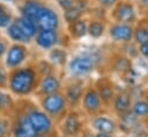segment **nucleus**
<instances>
[{
    "mask_svg": "<svg viewBox=\"0 0 148 137\" xmlns=\"http://www.w3.org/2000/svg\"><path fill=\"white\" fill-rule=\"evenodd\" d=\"M39 78L40 77L35 66L23 65L18 68L9 71L7 91L14 96H29L36 92Z\"/></svg>",
    "mask_w": 148,
    "mask_h": 137,
    "instance_id": "1",
    "label": "nucleus"
},
{
    "mask_svg": "<svg viewBox=\"0 0 148 137\" xmlns=\"http://www.w3.org/2000/svg\"><path fill=\"white\" fill-rule=\"evenodd\" d=\"M105 57L102 56V52L90 50V51H81L75 53L73 57L68 59L66 65V70L68 77L80 78V79H88L104 62Z\"/></svg>",
    "mask_w": 148,
    "mask_h": 137,
    "instance_id": "2",
    "label": "nucleus"
},
{
    "mask_svg": "<svg viewBox=\"0 0 148 137\" xmlns=\"http://www.w3.org/2000/svg\"><path fill=\"white\" fill-rule=\"evenodd\" d=\"M87 124L88 118L80 109H68L56 124V130L60 137H79Z\"/></svg>",
    "mask_w": 148,
    "mask_h": 137,
    "instance_id": "3",
    "label": "nucleus"
},
{
    "mask_svg": "<svg viewBox=\"0 0 148 137\" xmlns=\"http://www.w3.org/2000/svg\"><path fill=\"white\" fill-rule=\"evenodd\" d=\"M38 107L57 124L67 113L68 106L61 92L38 96Z\"/></svg>",
    "mask_w": 148,
    "mask_h": 137,
    "instance_id": "4",
    "label": "nucleus"
},
{
    "mask_svg": "<svg viewBox=\"0 0 148 137\" xmlns=\"http://www.w3.org/2000/svg\"><path fill=\"white\" fill-rule=\"evenodd\" d=\"M104 64L109 68L106 74H114L118 78H128L133 73V60L121 50L112 52L104 59Z\"/></svg>",
    "mask_w": 148,
    "mask_h": 137,
    "instance_id": "5",
    "label": "nucleus"
},
{
    "mask_svg": "<svg viewBox=\"0 0 148 137\" xmlns=\"http://www.w3.org/2000/svg\"><path fill=\"white\" fill-rule=\"evenodd\" d=\"M87 79L68 77L62 81L61 93L66 100L68 109H79L80 102L87 86Z\"/></svg>",
    "mask_w": 148,
    "mask_h": 137,
    "instance_id": "6",
    "label": "nucleus"
},
{
    "mask_svg": "<svg viewBox=\"0 0 148 137\" xmlns=\"http://www.w3.org/2000/svg\"><path fill=\"white\" fill-rule=\"evenodd\" d=\"M139 14L134 0H118L109 10V21L135 24L139 20Z\"/></svg>",
    "mask_w": 148,
    "mask_h": 137,
    "instance_id": "7",
    "label": "nucleus"
},
{
    "mask_svg": "<svg viewBox=\"0 0 148 137\" xmlns=\"http://www.w3.org/2000/svg\"><path fill=\"white\" fill-rule=\"evenodd\" d=\"M79 109L87 116V118L91 117V116H95L99 113L106 111V109H105L101 98L98 96L91 80H89L87 82V86L84 88Z\"/></svg>",
    "mask_w": 148,
    "mask_h": 137,
    "instance_id": "8",
    "label": "nucleus"
},
{
    "mask_svg": "<svg viewBox=\"0 0 148 137\" xmlns=\"http://www.w3.org/2000/svg\"><path fill=\"white\" fill-rule=\"evenodd\" d=\"M88 127L98 134L108 135H119V123L116 116H113L109 110L99 113L95 116L88 117Z\"/></svg>",
    "mask_w": 148,
    "mask_h": 137,
    "instance_id": "9",
    "label": "nucleus"
},
{
    "mask_svg": "<svg viewBox=\"0 0 148 137\" xmlns=\"http://www.w3.org/2000/svg\"><path fill=\"white\" fill-rule=\"evenodd\" d=\"M91 82H92L98 96L101 98L105 109L109 110L110 106H111V102H112L119 86L117 85V82L114 81L112 75L106 74V73L97 77L94 80H91Z\"/></svg>",
    "mask_w": 148,
    "mask_h": 137,
    "instance_id": "10",
    "label": "nucleus"
},
{
    "mask_svg": "<svg viewBox=\"0 0 148 137\" xmlns=\"http://www.w3.org/2000/svg\"><path fill=\"white\" fill-rule=\"evenodd\" d=\"M29 58V49L25 44L12 43L8 44L2 58V65L8 70H15L23 66Z\"/></svg>",
    "mask_w": 148,
    "mask_h": 137,
    "instance_id": "11",
    "label": "nucleus"
},
{
    "mask_svg": "<svg viewBox=\"0 0 148 137\" xmlns=\"http://www.w3.org/2000/svg\"><path fill=\"white\" fill-rule=\"evenodd\" d=\"M134 98L135 96L130 87H118V91L111 102L109 111L117 118L125 116L131 111Z\"/></svg>",
    "mask_w": 148,
    "mask_h": 137,
    "instance_id": "12",
    "label": "nucleus"
},
{
    "mask_svg": "<svg viewBox=\"0 0 148 137\" xmlns=\"http://www.w3.org/2000/svg\"><path fill=\"white\" fill-rule=\"evenodd\" d=\"M25 115L38 136L49 134L56 129L54 122L39 107L34 106V107L27 109Z\"/></svg>",
    "mask_w": 148,
    "mask_h": 137,
    "instance_id": "13",
    "label": "nucleus"
},
{
    "mask_svg": "<svg viewBox=\"0 0 148 137\" xmlns=\"http://www.w3.org/2000/svg\"><path fill=\"white\" fill-rule=\"evenodd\" d=\"M106 36L113 44H117L118 46L130 43L133 38V26L109 21L106 28Z\"/></svg>",
    "mask_w": 148,
    "mask_h": 137,
    "instance_id": "14",
    "label": "nucleus"
},
{
    "mask_svg": "<svg viewBox=\"0 0 148 137\" xmlns=\"http://www.w3.org/2000/svg\"><path fill=\"white\" fill-rule=\"evenodd\" d=\"M35 23L38 30H59L61 27V16L54 7L45 3Z\"/></svg>",
    "mask_w": 148,
    "mask_h": 137,
    "instance_id": "15",
    "label": "nucleus"
},
{
    "mask_svg": "<svg viewBox=\"0 0 148 137\" xmlns=\"http://www.w3.org/2000/svg\"><path fill=\"white\" fill-rule=\"evenodd\" d=\"M36 46L43 51H47L57 45H62L61 34L59 30H38L32 39Z\"/></svg>",
    "mask_w": 148,
    "mask_h": 137,
    "instance_id": "16",
    "label": "nucleus"
},
{
    "mask_svg": "<svg viewBox=\"0 0 148 137\" xmlns=\"http://www.w3.org/2000/svg\"><path fill=\"white\" fill-rule=\"evenodd\" d=\"M61 86H62V80L58 75V73L57 72L50 73V74H46V75H43L39 78V81H38L35 93L38 96L57 93V92L61 91Z\"/></svg>",
    "mask_w": 148,
    "mask_h": 137,
    "instance_id": "17",
    "label": "nucleus"
},
{
    "mask_svg": "<svg viewBox=\"0 0 148 137\" xmlns=\"http://www.w3.org/2000/svg\"><path fill=\"white\" fill-rule=\"evenodd\" d=\"M10 137H38L37 132L30 124L25 111L20 114L10 127Z\"/></svg>",
    "mask_w": 148,
    "mask_h": 137,
    "instance_id": "18",
    "label": "nucleus"
},
{
    "mask_svg": "<svg viewBox=\"0 0 148 137\" xmlns=\"http://www.w3.org/2000/svg\"><path fill=\"white\" fill-rule=\"evenodd\" d=\"M45 3V0H23L18 6V15H22L30 21L36 22V19Z\"/></svg>",
    "mask_w": 148,
    "mask_h": 137,
    "instance_id": "19",
    "label": "nucleus"
},
{
    "mask_svg": "<svg viewBox=\"0 0 148 137\" xmlns=\"http://www.w3.org/2000/svg\"><path fill=\"white\" fill-rule=\"evenodd\" d=\"M46 59L57 68H65L69 56H68V51L64 45H57L50 50L46 51Z\"/></svg>",
    "mask_w": 148,
    "mask_h": 137,
    "instance_id": "20",
    "label": "nucleus"
},
{
    "mask_svg": "<svg viewBox=\"0 0 148 137\" xmlns=\"http://www.w3.org/2000/svg\"><path fill=\"white\" fill-rule=\"evenodd\" d=\"M131 114L148 129V99L145 96H136L131 107Z\"/></svg>",
    "mask_w": 148,
    "mask_h": 137,
    "instance_id": "21",
    "label": "nucleus"
},
{
    "mask_svg": "<svg viewBox=\"0 0 148 137\" xmlns=\"http://www.w3.org/2000/svg\"><path fill=\"white\" fill-rule=\"evenodd\" d=\"M87 16H83L69 24H66V35L72 41H80L87 36Z\"/></svg>",
    "mask_w": 148,
    "mask_h": 137,
    "instance_id": "22",
    "label": "nucleus"
},
{
    "mask_svg": "<svg viewBox=\"0 0 148 137\" xmlns=\"http://www.w3.org/2000/svg\"><path fill=\"white\" fill-rule=\"evenodd\" d=\"M109 21L97 20V19H89L88 17V24H87V36L91 39H101L106 35V28H108Z\"/></svg>",
    "mask_w": 148,
    "mask_h": 137,
    "instance_id": "23",
    "label": "nucleus"
},
{
    "mask_svg": "<svg viewBox=\"0 0 148 137\" xmlns=\"http://www.w3.org/2000/svg\"><path fill=\"white\" fill-rule=\"evenodd\" d=\"M13 22L17 26V28L22 31V34H23L28 39H30V41L32 42V39H34L36 33L38 31L37 26L35 24V22L30 21L29 19H27V17H24V16H22V15L15 16L14 20H13Z\"/></svg>",
    "mask_w": 148,
    "mask_h": 137,
    "instance_id": "24",
    "label": "nucleus"
},
{
    "mask_svg": "<svg viewBox=\"0 0 148 137\" xmlns=\"http://www.w3.org/2000/svg\"><path fill=\"white\" fill-rule=\"evenodd\" d=\"M132 42L138 46L148 42V26L145 19H139L135 24H133V38Z\"/></svg>",
    "mask_w": 148,
    "mask_h": 137,
    "instance_id": "25",
    "label": "nucleus"
},
{
    "mask_svg": "<svg viewBox=\"0 0 148 137\" xmlns=\"http://www.w3.org/2000/svg\"><path fill=\"white\" fill-rule=\"evenodd\" d=\"M5 31H6L7 38H8L12 43H20V44H25V45H28V44L31 43V41L28 39V38L22 34V31L17 28V26H16L14 22H12V23L5 29Z\"/></svg>",
    "mask_w": 148,
    "mask_h": 137,
    "instance_id": "26",
    "label": "nucleus"
},
{
    "mask_svg": "<svg viewBox=\"0 0 148 137\" xmlns=\"http://www.w3.org/2000/svg\"><path fill=\"white\" fill-rule=\"evenodd\" d=\"M14 14L7 3L0 2V29H6L14 20Z\"/></svg>",
    "mask_w": 148,
    "mask_h": 137,
    "instance_id": "27",
    "label": "nucleus"
},
{
    "mask_svg": "<svg viewBox=\"0 0 148 137\" xmlns=\"http://www.w3.org/2000/svg\"><path fill=\"white\" fill-rule=\"evenodd\" d=\"M13 95L7 89H0V113H8L14 109Z\"/></svg>",
    "mask_w": 148,
    "mask_h": 137,
    "instance_id": "28",
    "label": "nucleus"
},
{
    "mask_svg": "<svg viewBox=\"0 0 148 137\" xmlns=\"http://www.w3.org/2000/svg\"><path fill=\"white\" fill-rule=\"evenodd\" d=\"M61 13H62L61 19H62L65 26H66V24H69V23H72V22H74V21H76V20H79V19H81V17H83V16H86V14H84L82 10H80L77 7H75L74 5H73L71 8H68L67 10L61 12Z\"/></svg>",
    "mask_w": 148,
    "mask_h": 137,
    "instance_id": "29",
    "label": "nucleus"
},
{
    "mask_svg": "<svg viewBox=\"0 0 148 137\" xmlns=\"http://www.w3.org/2000/svg\"><path fill=\"white\" fill-rule=\"evenodd\" d=\"M140 19H148V0H134Z\"/></svg>",
    "mask_w": 148,
    "mask_h": 137,
    "instance_id": "30",
    "label": "nucleus"
},
{
    "mask_svg": "<svg viewBox=\"0 0 148 137\" xmlns=\"http://www.w3.org/2000/svg\"><path fill=\"white\" fill-rule=\"evenodd\" d=\"M90 1H91V5L98 6V7L109 12L118 0H90Z\"/></svg>",
    "mask_w": 148,
    "mask_h": 137,
    "instance_id": "31",
    "label": "nucleus"
},
{
    "mask_svg": "<svg viewBox=\"0 0 148 137\" xmlns=\"http://www.w3.org/2000/svg\"><path fill=\"white\" fill-rule=\"evenodd\" d=\"M8 74H9V71L3 65H0V89H7Z\"/></svg>",
    "mask_w": 148,
    "mask_h": 137,
    "instance_id": "32",
    "label": "nucleus"
},
{
    "mask_svg": "<svg viewBox=\"0 0 148 137\" xmlns=\"http://www.w3.org/2000/svg\"><path fill=\"white\" fill-rule=\"evenodd\" d=\"M57 5V7L61 10V12H65L67 10L68 8H71L74 3V0H53Z\"/></svg>",
    "mask_w": 148,
    "mask_h": 137,
    "instance_id": "33",
    "label": "nucleus"
},
{
    "mask_svg": "<svg viewBox=\"0 0 148 137\" xmlns=\"http://www.w3.org/2000/svg\"><path fill=\"white\" fill-rule=\"evenodd\" d=\"M138 56H140L141 58L148 62V42L138 45Z\"/></svg>",
    "mask_w": 148,
    "mask_h": 137,
    "instance_id": "34",
    "label": "nucleus"
},
{
    "mask_svg": "<svg viewBox=\"0 0 148 137\" xmlns=\"http://www.w3.org/2000/svg\"><path fill=\"white\" fill-rule=\"evenodd\" d=\"M8 128H9V123L7 122V120L0 117V137H6Z\"/></svg>",
    "mask_w": 148,
    "mask_h": 137,
    "instance_id": "35",
    "label": "nucleus"
},
{
    "mask_svg": "<svg viewBox=\"0 0 148 137\" xmlns=\"http://www.w3.org/2000/svg\"><path fill=\"white\" fill-rule=\"evenodd\" d=\"M7 46H8V43L6 42V39L0 37V60L3 58V55L7 50Z\"/></svg>",
    "mask_w": 148,
    "mask_h": 137,
    "instance_id": "36",
    "label": "nucleus"
},
{
    "mask_svg": "<svg viewBox=\"0 0 148 137\" xmlns=\"http://www.w3.org/2000/svg\"><path fill=\"white\" fill-rule=\"evenodd\" d=\"M94 131L88 127V124H87V127L83 129V131L81 132V135L79 136V137H94Z\"/></svg>",
    "mask_w": 148,
    "mask_h": 137,
    "instance_id": "37",
    "label": "nucleus"
},
{
    "mask_svg": "<svg viewBox=\"0 0 148 137\" xmlns=\"http://www.w3.org/2000/svg\"><path fill=\"white\" fill-rule=\"evenodd\" d=\"M38 137H60V136H59L58 131L54 129L53 131H51V132H49V134H45V135H40V136H38Z\"/></svg>",
    "mask_w": 148,
    "mask_h": 137,
    "instance_id": "38",
    "label": "nucleus"
},
{
    "mask_svg": "<svg viewBox=\"0 0 148 137\" xmlns=\"http://www.w3.org/2000/svg\"><path fill=\"white\" fill-rule=\"evenodd\" d=\"M94 137H117L114 135H108V134H98V132H95L94 134Z\"/></svg>",
    "mask_w": 148,
    "mask_h": 137,
    "instance_id": "39",
    "label": "nucleus"
},
{
    "mask_svg": "<svg viewBox=\"0 0 148 137\" xmlns=\"http://www.w3.org/2000/svg\"><path fill=\"white\" fill-rule=\"evenodd\" d=\"M14 0H0V2H3V3H10V2H13Z\"/></svg>",
    "mask_w": 148,
    "mask_h": 137,
    "instance_id": "40",
    "label": "nucleus"
},
{
    "mask_svg": "<svg viewBox=\"0 0 148 137\" xmlns=\"http://www.w3.org/2000/svg\"><path fill=\"white\" fill-rule=\"evenodd\" d=\"M117 137H125V136H123V135H118Z\"/></svg>",
    "mask_w": 148,
    "mask_h": 137,
    "instance_id": "41",
    "label": "nucleus"
},
{
    "mask_svg": "<svg viewBox=\"0 0 148 137\" xmlns=\"http://www.w3.org/2000/svg\"><path fill=\"white\" fill-rule=\"evenodd\" d=\"M146 20V22H147V26H148V19H145Z\"/></svg>",
    "mask_w": 148,
    "mask_h": 137,
    "instance_id": "42",
    "label": "nucleus"
}]
</instances>
